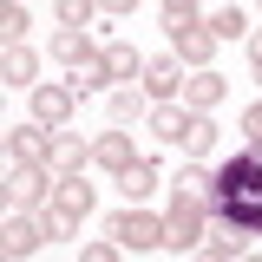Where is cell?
<instances>
[{
	"label": "cell",
	"instance_id": "10",
	"mask_svg": "<svg viewBox=\"0 0 262 262\" xmlns=\"http://www.w3.org/2000/svg\"><path fill=\"white\" fill-rule=\"evenodd\" d=\"M85 164H92V144L72 138V131H53V158H46V170H53V177H79Z\"/></svg>",
	"mask_w": 262,
	"mask_h": 262
},
{
	"label": "cell",
	"instance_id": "17",
	"mask_svg": "<svg viewBox=\"0 0 262 262\" xmlns=\"http://www.w3.org/2000/svg\"><path fill=\"white\" fill-rule=\"evenodd\" d=\"M92 53H98V46H92V39H85L79 27H59V33H53V59H59L66 72H72L79 59H92Z\"/></svg>",
	"mask_w": 262,
	"mask_h": 262
},
{
	"label": "cell",
	"instance_id": "4",
	"mask_svg": "<svg viewBox=\"0 0 262 262\" xmlns=\"http://www.w3.org/2000/svg\"><path fill=\"white\" fill-rule=\"evenodd\" d=\"M85 216H92V184H85V177H59V190H53V210H46L53 236H72Z\"/></svg>",
	"mask_w": 262,
	"mask_h": 262
},
{
	"label": "cell",
	"instance_id": "26",
	"mask_svg": "<svg viewBox=\"0 0 262 262\" xmlns=\"http://www.w3.org/2000/svg\"><path fill=\"white\" fill-rule=\"evenodd\" d=\"M243 138H249V151H262V98L243 112Z\"/></svg>",
	"mask_w": 262,
	"mask_h": 262
},
{
	"label": "cell",
	"instance_id": "24",
	"mask_svg": "<svg viewBox=\"0 0 262 262\" xmlns=\"http://www.w3.org/2000/svg\"><path fill=\"white\" fill-rule=\"evenodd\" d=\"M92 13H105V7H98V0H59V27H92Z\"/></svg>",
	"mask_w": 262,
	"mask_h": 262
},
{
	"label": "cell",
	"instance_id": "29",
	"mask_svg": "<svg viewBox=\"0 0 262 262\" xmlns=\"http://www.w3.org/2000/svg\"><path fill=\"white\" fill-rule=\"evenodd\" d=\"M249 66H262V27L249 33Z\"/></svg>",
	"mask_w": 262,
	"mask_h": 262
},
{
	"label": "cell",
	"instance_id": "28",
	"mask_svg": "<svg viewBox=\"0 0 262 262\" xmlns=\"http://www.w3.org/2000/svg\"><path fill=\"white\" fill-rule=\"evenodd\" d=\"M105 13H138V0H98Z\"/></svg>",
	"mask_w": 262,
	"mask_h": 262
},
{
	"label": "cell",
	"instance_id": "23",
	"mask_svg": "<svg viewBox=\"0 0 262 262\" xmlns=\"http://www.w3.org/2000/svg\"><path fill=\"white\" fill-rule=\"evenodd\" d=\"M112 118H118V125H131V118H151V112H144V92L118 85V92H112Z\"/></svg>",
	"mask_w": 262,
	"mask_h": 262
},
{
	"label": "cell",
	"instance_id": "11",
	"mask_svg": "<svg viewBox=\"0 0 262 262\" xmlns=\"http://www.w3.org/2000/svg\"><path fill=\"white\" fill-rule=\"evenodd\" d=\"M249 243H256L249 229H236V223H229V216H216V210H210V236H203V249H216V256H229V262H243V256H249Z\"/></svg>",
	"mask_w": 262,
	"mask_h": 262
},
{
	"label": "cell",
	"instance_id": "25",
	"mask_svg": "<svg viewBox=\"0 0 262 262\" xmlns=\"http://www.w3.org/2000/svg\"><path fill=\"white\" fill-rule=\"evenodd\" d=\"M210 27H216V39H243V33H249V13H243V7H223Z\"/></svg>",
	"mask_w": 262,
	"mask_h": 262
},
{
	"label": "cell",
	"instance_id": "31",
	"mask_svg": "<svg viewBox=\"0 0 262 262\" xmlns=\"http://www.w3.org/2000/svg\"><path fill=\"white\" fill-rule=\"evenodd\" d=\"M196 262H229V256H216V249H196Z\"/></svg>",
	"mask_w": 262,
	"mask_h": 262
},
{
	"label": "cell",
	"instance_id": "21",
	"mask_svg": "<svg viewBox=\"0 0 262 262\" xmlns=\"http://www.w3.org/2000/svg\"><path fill=\"white\" fill-rule=\"evenodd\" d=\"M184 151H190V158H210V151H216V118H210V112H190V125H184Z\"/></svg>",
	"mask_w": 262,
	"mask_h": 262
},
{
	"label": "cell",
	"instance_id": "3",
	"mask_svg": "<svg viewBox=\"0 0 262 262\" xmlns=\"http://www.w3.org/2000/svg\"><path fill=\"white\" fill-rule=\"evenodd\" d=\"M164 39H170V53H177L184 66H196V72L216 59V46H223L216 27H210V20H196V13H164Z\"/></svg>",
	"mask_w": 262,
	"mask_h": 262
},
{
	"label": "cell",
	"instance_id": "6",
	"mask_svg": "<svg viewBox=\"0 0 262 262\" xmlns=\"http://www.w3.org/2000/svg\"><path fill=\"white\" fill-rule=\"evenodd\" d=\"M53 190H59V177L46 164H13L7 170V210H33V203H46Z\"/></svg>",
	"mask_w": 262,
	"mask_h": 262
},
{
	"label": "cell",
	"instance_id": "22",
	"mask_svg": "<svg viewBox=\"0 0 262 262\" xmlns=\"http://www.w3.org/2000/svg\"><path fill=\"white\" fill-rule=\"evenodd\" d=\"M27 27H33L27 7H20V0H0V33H7V46H13V39H27Z\"/></svg>",
	"mask_w": 262,
	"mask_h": 262
},
{
	"label": "cell",
	"instance_id": "2",
	"mask_svg": "<svg viewBox=\"0 0 262 262\" xmlns=\"http://www.w3.org/2000/svg\"><path fill=\"white\" fill-rule=\"evenodd\" d=\"M210 196H196V190H177L170 184V210H164V249H203V236H210Z\"/></svg>",
	"mask_w": 262,
	"mask_h": 262
},
{
	"label": "cell",
	"instance_id": "33",
	"mask_svg": "<svg viewBox=\"0 0 262 262\" xmlns=\"http://www.w3.org/2000/svg\"><path fill=\"white\" fill-rule=\"evenodd\" d=\"M243 262H262V256H243Z\"/></svg>",
	"mask_w": 262,
	"mask_h": 262
},
{
	"label": "cell",
	"instance_id": "5",
	"mask_svg": "<svg viewBox=\"0 0 262 262\" xmlns=\"http://www.w3.org/2000/svg\"><path fill=\"white\" fill-rule=\"evenodd\" d=\"M105 236H112L118 249H131V256H144V249H164V216H144V210H118V216L105 223Z\"/></svg>",
	"mask_w": 262,
	"mask_h": 262
},
{
	"label": "cell",
	"instance_id": "20",
	"mask_svg": "<svg viewBox=\"0 0 262 262\" xmlns=\"http://www.w3.org/2000/svg\"><path fill=\"white\" fill-rule=\"evenodd\" d=\"M144 53H138V46H125V39H118V46H105V72H112V79H144Z\"/></svg>",
	"mask_w": 262,
	"mask_h": 262
},
{
	"label": "cell",
	"instance_id": "9",
	"mask_svg": "<svg viewBox=\"0 0 262 262\" xmlns=\"http://www.w3.org/2000/svg\"><path fill=\"white\" fill-rule=\"evenodd\" d=\"M7 158L13 164H46L53 158V131L46 125H7Z\"/></svg>",
	"mask_w": 262,
	"mask_h": 262
},
{
	"label": "cell",
	"instance_id": "1",
	"mask_svg": "<svg viewBox=\"0 0 262 262\" xmlns=\"http://www.w3.org/2000/svg\"><path fill=\"white\" fill-rule=\"evenodd\" d=\"M216 216H229L236 229L262 236V151H236L216 164Z\"/></svg>",
	"mask_w": 262,
	"mask_h": 262
},
{
	"label": "cell",
	"instance_id": "14",
	"mask_svg": "<svg viewBox=\"0 0 262 262\" xmlns=\"http://www.w3.org/2000/svg\"><path fill=\"white\" fill-rule=\"evenodd\" d=\"M92 164H105V170L118 177L125 164H138V151H131V138H125V131H98V138H92Z\"/></svg>",
	"mask_w": 262,
	"mask_h": 262
},
{
	"label": "cell",
	"instance_id": "18",
	"mask_svg": "<svg viewBox=\"0 0 262 262\" xmlns=\"http://www.w3.org/2000/svg\"><path fill=\"white\" fill-rule=\"evenodd\" d=\"M151 138H164V144H184V125H190V112H177V105H151Z\"/></svg>",
	"mask_w": 262,
	"mask_h": 262
},
{
	"label": "cell",
	"instance_id": "16",
	"mask_svg": "<svg viewBox=\"0 0 262 262\" xmlns=\"http://www.w3.org/2000/svg\"><path fill=\"white\" fill-rule=\"evenodd\" d=\"M144 92H151V98L184 92V59H177V53H170V59H151V66H144Z\"/></svg>",
	"mask_w": 262,
	"mask_h": 262
},
{
	"label": "cell",
	"instance_id": "7",
	"mask_svg": "<svg viewBox=\"0 0 262 262\" xmlns=\"http://www.w3.org/2000/svg\"><path fill=\"white\" fill-rule=\"evenodd\" d=\"M0 236H7V262H27L33 249L53 243V223L33 216V210H7V229H0Z\"/></svg>",
	"mask_w": 262,
	"mask_h": 262
},
{
	"label": "cell",
	"instance_id": "12",
	"mask_svg": "<svg viewBox=\"0 0 262 262\" xmlns=\"http://www.w3.org/2000/svg\"><path fill=\"white\" fill-rule=\"evenodd\" d=\"M0 79H7V85H20V92H33V85H39V53H33L27 39H13V46H7Z\"/></svg>",
	"mask_w": 262,
	"mask_h": 262
},
{
	"label": "cell",
	"instance_id": "8",
	"mask_svg": "<svg viewBox=\"0 0 262 262\" xmlns=\"http://www.w3.org/2000/svg\"><path fill=\"white\" fill-rule=\"evenodd\" d=\"M72 105H79V92H72V85H33V125H46V131H66Z\"/></svg>",
	"mask_w": 262,
	"mask_h": 262
},
{
	"label": "cell",
	"instance_id": "30",
	"mask_svg": "<svg viewBox=\"0 0 262 262\" xmlns=\"http://www.w3.org/2000/svg\"><path fill=\"white\" fill-rule=\"evenodd\" d=\"M164 13H196V0H164Z\"/></svg>",
	"mask_w": 262,
	"mask_h": 262
},
{
	"label": "cell",
	"instance_id": "32",
	"mask_svg": "<svg viewBox=\"0 0 262 262\" xmlns=\"http://www.w3.org/2000/svg\"><path fill=\"white\" fill-rule=\"evenodd\" d=\"M256 85H262V66H256Z\"/></svg>",
	"mask_w": 262,
	"mask_h": 262
},
{
	"label": "cell",
	"instance_id": "27",
	"mask_svg": "<svg viewBox=\"0 0 262 262\" xmlns=\"http://www.w3.org/2000/svg\"><path fill=\"white\" fill-rule=\"evenodd\" d=\"M79 262H118V243H112V236H105V243H85Z\"/></svg>",
	"mask_w": 262,
	"mask_h": 262
},
{
	"label": "cell",
	"instance_id": "15",
	"mask_svg": "<svg viewBox=\"0 0 262 262\" xmlns=\"http://www.w3.org/2000/svg\"><path fill=\"white\" fill-rule=\"evenodd\" d=\"M66 85H72V92H79V98H92V92H105V85H112V72H105V46H98L92 59H79V66H72V72H66Z\"/></svg>",
	"mask_w": 262,
	"mask_h": 262
},
{
	"label": "cell",
	"instance_id": "19",
	"mask_svg": "<svg viewBox=\"0 0 262 262\" xmlns=\"http://www.w3.org/2000/svg\"><path fill=\"white\" fill-rule=\"evenodd\" d=\"M118 190H125L131 203H138V196H151V190H158V164H151V158L125 164V170H118Z\"/></svg>",
	"mask_w": 262,
	"mask_h": 262
},
{
	"label": "cell",
	"instance_id": "13",
	"mask_svg": "<svg viewBox=\"0 0 262 262\" xmlns=\"http://www.w3.org/2000/svg\"><path fill=\"white\" fill-rule=\"evenodd\" d=\"M223 92H229V85L216 79V72H210V66L184 79V105H190V112H216V105H223Z\"/></svg>",
	"mask_w": 262,
	"mask_h": 262
}]
</instances>
